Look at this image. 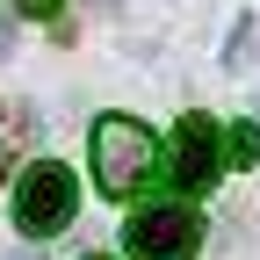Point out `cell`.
I'll return each mask as SVG.
<instances>
[{
	"label": "cell",
	"instance_id": "8",
	"mask_svg": "<svg viewBox=\"0 0 260 260\" xmlns=\"http://www.w3.org/2000/svg\"><path fill=\"white\" fill-rule=\"evenodd\" d=\"M22 260H29V253H22Z\"/></svg>",
	"mask_w": 260,
	"mask_h": 260
},
{
	"label": "cell",
	"instance_id": "3",
	"mask_svg": "<svg viewBox=\"0 0 260 260\" xmlns=\"http://www.w3.org/2000/svg\"><path fill=\"white\" fill-rule=\"evenodd\" d=\"M195 246H203V217L188 203H152V210H138L123 224L130 260H195Z\"/></svg>",
	"mask_w": 260,
	"mask_h": 260
},
{
	"label": "cell",
	"instance_id": "1",
	"mask_svg": "<svg viewBox=\"0 0 260 260\" xmlns=\"http://www.w3.org/2000/svg\"><path fill=\"white\" fill-rule=\"evenodd\" d=\"M159 167V145L138 116H102L94 123V188L102 195H138Z\"/></svg>",
	"mask_w": 260,
	"mask_h": 260
},
{
	"label": "cell",
	"instance_id": "4",
	"mask_svg": "<svg viewBox=\"0 0 260 260\" xmlns=\"http://www.w3.org/2000/svg\"><path fill=\"white\" fill-rule=\"evenodd\" d=\"M224 159H232V138H224L210 116H181V130H174V181L188 195H203L224 174Z\"/></svg>",
	"mask_w": 260,
	"mask_h": 260
},
{
	"label": "cell",
	"instance_id": "7",
	"mask_svg": "<svg viewBox=\"0 0 260 260\" xmlns=\"http://www.w3.org/2000/svg\"><path fill=\"white\" fill-rule=\"evenodd\" d=\"M87 260H109V253H87Z\"/></svg>",
	"mask_w": 260,
	"mask_h": 260
},
{
	"label": "cell",
	"instance_id": "6",
	"mask_svg": "<svg viewBox=\"0 0 260 260\" xmlns=\"http://www.w3.org/2000/svg\"><path fill=\"white\" fill-rule=\"evenodd\" d=\"M22 15H37V22H51V15H58V0H22Z\"/></svg>",
	"mask_w": 260,
	"mask_h": 260
},
{
	"label": "cell",
	"instance_id": "5",
	"mask_svg": "<svg viewBox=\"0 0 260 260\" xmlns=\"http://www.w3.org/2000/svg\"><path fill=\"white\" fill-rule=\"evenodd\" d=\"M232 159H239V167H246V159H260V130H253V123L232 130Z\"/></svg>",
	"mask_w": 260,
	"mask_h": 260
},
{
	"label": "cell",
	"instance_id": "2",
	"mask_svg": "<svg viewBox=\"0 0 260 260\" xmlns=\"http://www.w3.org/2000/svg\"><path fill=\"white\" fill-rule=\"evenodd\" d=\"M73 210H80V181L58 167V159H37V167H22V181H15V224L29 239H51V232H65L73 224Z\"/></svg>",
	"mask_w": 260,
	"mask_h": 260
}]
</instances>
